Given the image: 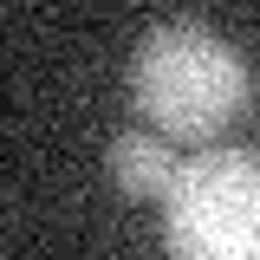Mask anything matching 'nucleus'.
<instances>
[{"instance_id":"f257e3e1","label":"nucleus","mask_w":260,"mask_h":260,"mask_svg":"<svg viewBox=\"0 0 260 260\" xmlns=\"http://www.w3.org/2000/svg\"><path fill=\"white\" fill-rule=\"evenodd\" d=\"M247 104V59L208 20H156L130 46V111L169 143H208Z\"/></svg>"},{"instance_id":"f03ea898","label":"nucleus","mask_w":260,"mask_h":260,"mask_svg":"<svg viewBox=\"0 0 260 260\" xmlns=\"http://www.w3.org/2000/svg\"><path fill=\"white\" fill-rule=\"evenodd\" d=\"M169 260H260V150H202L162 202Z\"/></svg>"},{"instance_id":"7ed1b4c3","label":"nucleus","mask_w":260,"mask_h":260,"mask_svg":"<svg viewBox=\"0 0 260 260\" xmlns=\"http://www.w3.org/2000/svg\"><path fill=\"white\" fill-rule=\"evenodd\" d=\"M104 162H111L117 195H130V202H169L176 176H182L176 143H169V137H156V130H117Z\"/></svg>"}]
</instances>
